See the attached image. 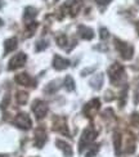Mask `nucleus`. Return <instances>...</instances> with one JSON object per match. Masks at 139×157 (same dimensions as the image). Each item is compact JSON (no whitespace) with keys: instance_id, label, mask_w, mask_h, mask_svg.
I'll return each instance as SVG.
<instances>
[{"instance_id":"nucleus-1","label":"nucleus","mask_w":139,"mask_h":157,"mask_svg":"<svg viewBox=\"0 0 139 157\" xmlns=\"http://www.w3.org/2000/svg\"><path fill=\"white\" fill-rule=\"evenodd\" d=\"M108 76L110 80L114 85H120V82H122L125 80V71L124 67L120 63H114L111 64L108 68Z\"/></svg>"},{"instance_id":"nucleus-2","label":"nucleus","mask_w":139,"mask_h":157,"mask_svg":"<svg viewBox=\"0 0 139 157\" xmlns=\"http://www.w3.org/2000/svg\"><path fill=\"white\" fill-rule=\"evenodd\" d=\"M97 138V132L91 126L87 128L83 132V135L80 138V142H79V152H83L85 147H88L90 143Z\"/></svg>"},{"instance_id":"nucleus-3","label":"nucleus","mask_w":139,"mask_h":157,"mask_svg":"<svg viewBox=\"0 0 139 157\" xmlns=\"http://www.w3.org/2000/svg\"><path fill=\"white\" fill-rule=\"evenodd\" d=\"M115 45H116V49L118 50V53H120V56L124 58V59H131V58H133L134 49L131 45L118 40V39H115Z\"/></svg>"},{"instance_id":"nucleus-4","label":"nucleus","mask_w":139,"mask_h":157,"mask_svg":"<svg viewBox=\"0 0 139 157\" xmlns=\"http://www.w3.org/2000/svg\"><path fill=\"white\" fill-rule=\"evenodd\" d=\"M32 111L36 116L37 120H41L45 117V115L48 113V104H46L44 101H35L32 103Z\"/></svg>"},{"instance_id":"nucleus-5","label":"nucleus","mask_w":139,"mask_h":157,"mask_svg":"<svg viewBox=\"0 0 139 157\" xmlns=\"http://www.w3.org/2000/svg\"><path fill=\"white\" fill-rule=\"evenodd\" d=\"M26 59H27V56L25 53H17L16 56H13V58L9 61V64H8V70L12 71V70H17V68H21L25 66L26 63Z\"/></svg>"},{"instance_id":"nucleus-6","label":"nucleus","mask_w":139,"mask_h":157,"mask_svg":"<svg viewBox=\"0 0 139 157\" xmlns=\"http://www.w3.org/2000/svg\"><path fill=\"white\" fill-rule=\"evenodd\" d=\"M14 125L18 126L19 129H23V130H29L31 128V119L27 113H18L14 119Z\"/></svg>"},{"instance_id":"nucleus-7","label":"nucleus","mask_w":139,"mask_h":157,"mask_svg":"<svg viewBox=\"0 0 139 157\" xmlns=\"http://www.w3.org/2000/svg\"><path fill=\"white\" fill-rule=\"evenodd\" d=\"M101 108V101L99 99H93V101H90L87 106L84 107V113L87 115L88 117L90 116V117H93L94 115H97V112H98V109Z\"/></svg>"},{"instance_id":"nucleus-8","label":"nucleus","mask_w":139,"mask_h":157,"mask_svg":"<svg viewBox=\"0 0 139 157\" xmlns=\"http://www.w3.org/2000/svg\"><path fill=\"white\" fill-rule=\"evenodd\" d=\"M53 129H54L56 132L63 134L64 136L70 135L67 125H66V119H64V117H56V119H54V126H53Z\"/></svg>"},{"instance_id":"nucleus-9","label":"nucleus","mask_w":139,"mask_h":157,"mask_svg":"<svg viewBox=\"0 0 139 157\" xmlns=\"http://www.w3.org/2000/svg\"><path fill=\"white\" fill-rule=\"evenodd\" d=\"M14 80H16L17 84L23 85V86H35V81L32 80L31 76L29 74H26V72H21V74L16 75Z\"/></svg>"},{"instance_id":"nucleus-10","label":"nucleus","mask_w":139,"mask_h":157,"mask_svg":"<svg viewBox=\"0 0 139 157\" xmlns=\"http://www.w3.org/2000/svg\"><path fill=\"white\" fill-rule=\"evenodd\" d=\"M46 142V133L44 128H39L35 130V146L37 148H41Z\"/></svg>"},{"instance_id":"nucleus-11","label":"nucleus","mask_w":139,"mask_h":157,"mask_svg":"<svg viewBox=\"0 0 139 157\" xmlns=\"http://www.w3.org/2000/svg\"><path fill=\"white\" fill-rule=\"evenodd\" d=\"M70 66V61L68 59H64L61 56H54V59H53V67L58 71H62L66 70Z\"/></svg>"},{"instance_id":"nucleus-12","label":"nucleus","mask_w":139,"mask_h":157,"mask_svg":"<svg viewBox=\"0 0 139 157\" xmlns=\"http://www.w3.org/2000/svg\"><path fill=\"white\" fill-rule=\"evenodd\" d=\"M79 35L83 39H85V40H91V39L94 37V32H93L91 29L81 25V26H79Z\"/></svg>"},{"instance_id":"nucleus-13","label":"nucleus","mask_w":139,"mask_h":157,"mask_svg":"<svg viewBox=\"0 0 139 157\" xmlns=\"http://www.w3.org/2000/svg\"><path fill=\"white\" fill-rule=\"evenodd\" d=\"M17 45H18V43H17L16 37H10V39H8V40H5V43H4V54H9L10 52H13L17 48Z\"/></svg>"},{"instance_id":"nucleus-14","label":"nucleus","mask_w":139,"mask_h":157,"mask_svg":"<svg viewBox=\"0 0 139 157\" xmlns=\"http://www.w3.org/2000/svg\"><path fill=\"white\" fill-rule=\"evenodd\" d=\"M36 14H37V12H36L35 8H32V6H27V8H26V10H25V14H23L25 21H27L26 23H30L32 19L36 17Z\"/></svg>"},{"instance_id":"nucleus-15","label":"nucleus","mask_w":139,"mask_h":157,"mask_svg":"<svg viewBox=\"0 0 139 157\" xmlns=\"http://www.w3.org/2000/svg\"><path fill=\"white\" fill-rule=\"evenodd\" d=\"M103 84V75L102 74H97L94 77L90 80V86L94 89H101Z\"/></svg>"},{"instance_id":"nucleus-16","label":"nucleus","mask_w":139,"mask_h":157,"mask_svg":"<svg viewBox=\"0 0 139 157\" xmlns=\"http://www.w3.org/2000/svg\"><path fill=\"white\" fill-rule=\"evenodd\" d=\"M114 146H115V153L116 156H118L121 151V134L118 132L114 133Z\"/></svg>"},{"instance_id":"nucleus-17","label":"nucleus","mask_w":139,"mask_h":157,"mask_svg":"<svg viewBox=\"0 0 139 157\" xmlns=\"http://www.w3.org/2000/svg\"><path fill=\"white\" fill-rule=\"evenodd\" d=\"M56 143H57V147L61 148L62 151L64 152L66 156H72V149H71V147H70L66 142H63V140H61V139H57Z\"/></svg>"},{"instance_id":"nucleus-18","label":"nucleus","mask_w":139,"mask_h":157,"mask_svg":"<svg viewBox=\"0 0 139 157\" xmlns=\"http://www.w3.org/2000/svg\"><path fill=\"white\" fill-rule=\"evenodd\" d=\"M29 99V94L26 91H18L16 94V101L18 104H25Z\"/></svg>"},{"instance_id":"nucleus-19","label":"nucleus","mask_w":139,"mask_h":157,"mask_svg":"<svg viewBox=\"0 0 139 157\" xmlns=\"http://www.w3.org/2000/svg\"><path fill=\"white\" fill-rule=\"evenodd\" d=\"M64 88L67 89L68 91L75 90V81H74V78H72L71 76H66V78H64Z\"/></svg>"},{"instance_id":"nucleus-20","label":"nucleus","mask_w":139,"mask_h":157,"mask_svg":"<svg viewBox=\"0 0 139 157\" xmlns=\"http://www.w3.org/2000/svg\"><path fill=\"white\" fill-rule=\"evenodd\" d=\"M37 27V22H30L27 23V29H26V37H30L34 35V32Z\"/></svg>"},{"instance_id":"nucleus-21","label":"nucleus","mask_w":139,"mask_h":157,"mask_svg":"<svg viewBox=\"0 0 139 157\" xmlns=\"http://www.w3.org/2000/svg\"><path fill=\"white\" fill-rule=\"evenodd\" d=\"M58 88H59V85H57V81H54V82H50L48 86L45 88V91L46 93H49V94H53L54 91L58 90Z\"/></svg>"},{"instance_id":"nucleus-22","label":"nucleus","mask_w":139,"mask_h":157,"mask_svg":"<svg viewBox=\"0 0 139 157\" xmlns=\"http://www.w3.org/2000/svg\"><path fill=\"white\" fill-rule=\"evenodd\" d=\"M57 44H58L61 48H64L66 44H67V37H66V35L62 34V35L57 36Z\"/></svg>"},{"instance_id":"nucleus-23","label":"nucleus","mask_w":139,"mask_h":157,"mask_svg":"<svg viewBox=\"0 0 139 157\" xmlns=\"http://www.w3.org/2000/svg\"><path fill=\"white\" fill-rule=\"evenodd\" d=\"M46 47H48V43L44 41V40H41V41L36 43V50H37V52H41V50H44Z\"/></svg>"},{"instance_id":"nucleus-24","label":"nucleus","mask_w":139,"mask_h":157,"mask_svg":"<svg viewBox=\"0 0 139 157\" xmlns=\"http://www.w3.org/2000/svg\"><path fill=\"white\" fill-rule=\"evenodd\" d=\"M98 149H99V146H93V147L90 148V151L88 152L87 157H94V156H95V153L98 152Z\"/></svg>"},{"instance_id":"nucleus-25","label":"nucleus","mask_w":139,"mask_h":157,"mask_svg":"<svg viewBox=\"0 0 139 157\" xmlns=\"http://www.w3.org/2000/svg\"><path fill=\"white\" fill-rule=\"evenodd\" d=\"M99 36H101L102 40H106L108 36H110V32L107 29H101V32H99Z\"/></svg>"},{"instance_id":"nucleus-26","label":"nucleus","mask_w":139,"mask_h":157,"mask_svg":"<svg viewBox=\"0 0 139 157\" xmlns=\"http://www.w3.org/2000/svg\"><path fill=\"white\" fill-rule=\"evenodd\" d=\"M131 122H133L134 125H138L139 124V113H133V116H131Z\"/></svg>"},{"instance_id":"nucleus-27","label":"nucleus","mask_w":139,"mask_h":157,"mask_svg":"<svg viewBox=\"0 0 139 157\" xmlns=\"http://www.w3.org/2000/svg\"><path fill=\"white\" fill-rule=\"evenodd\" d=\"M8 103H9V97L6 95L5 98H4V101H3V103H2V108H5L6 106H8Z\"/></svg>"},{"instance_id":"nucleus-28","label":"nucleus","mask_w":139,"mask_h":157,"mask_svg":"<svg viewBox=\"0 0 139 157\" xmlns=\"http://www.w3.org/2000/svg\"><path fill=\"white\" fill-rule=\"evenodd\" d=\"M97 2V4H99V5H107L111 0H95Z\"/></svg>"},{"instance_id":"nucleus-29","label":"nucleus","mask_w":139,"mask_h":157,"mask_svg":"<svg viewBox=\"0 0 139 157\" xmlns=\"http://www.w3.org/2000/svg\"><path fill=\"white\" fill-rule=\"evenodd\" d=\"M137 31H138V34H139V21L137 22Z\"/></svg>"},{"instance_id":"nucleus-30","label":"nucleus","mask_w":139,"mask_h":157,"mask_svg":"<svg viewBox=\"0 0 139 157\" xmlns=\"http://www.w3.org/2000/svg\"><path fill=\"white\" fill-rule=\"evenodd\" d=\"M0 26H3V21H2V18H0Z\"/></svg>"},{"instance_id":"nucleus-31","label":"nucleus","mask_w":139,"mask_h":157,"mask_svg":"<svg viewBox=\"0 0 139 157\" xmlns=\"http://www.w3.org/2000/svg\"><path fill=\"white\" fill-rule=\"evenodd\" d=\"M0 157H8V156H6V155H0Z\"/></svg>"},{"instance_id":"nucleus-32","label":"nucleus","mask_w":139,"mask_h":157,"mask_svg":"<svg viewBox=\"0 0 139 157\" xmlns=\"http://www.w3.org/2000/svg\"><path fill=\"white\" fill-rule=\"evenodd\" d=\"M54 2H57V0H54Z\"/></svg>"},{"instance_id":"nucleus-33","label":"nucleus","mask_w":139,"mask_h":157,"mask_svg":"<svg viewBox=\"0 0 139 157\" xmlns=\"http://www.w3.org/2000/svg\"><path fill=\"white\" fill-rule=\"evenodd\" d=\"M138 3H139V0H138Z\"/></svg>"}]
</instances>
